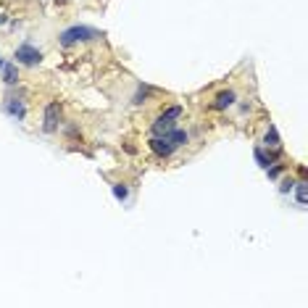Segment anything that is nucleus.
Wrapping results in <instances>:
<instances>
[{
  "instance_id": "nucleus-1",
  "label": "nucleus",
  "mask_w": 308,
  "mask_h": 308,
  "mask_svg": "<svg viewBox=\"0 0 308 308\" xmlns=\"http://www.w3.org/2000/svg\"><path fill=\"white\" fill-rule=\"evenodd\" d=\"M103 37V32L93 29V27H69L66 32H61V45L71 48L77 42H90V40H98Z\"/></svg>"
},
{
  "instance_id": "nucleus-2",
  "label": "nucleus",
  "mask_w": 308,
  "mask_h": 308,
  "mask_svg": "<svg viewBox=\"0 0 308 308\" xmlns=\"http://www.w3.org/2000/svg\"><path fill=\"white\" fill-rule=\"evenodd\" d=\"M61 119H63L61 105L58 103H48L45 116H42V129H45L48 135H53V132H58V126H61Z\"/></svg>"
},
{
  "instance_id": "nucleus-3",
  "label": "nucleus",
  "mask_w": 308,
  "mask_h": 308,
  "mask_svg": "<svg viewBox=\"0 0 308 308\" xmlns=\"http://www.w3.org/2000/svg\"><path fill=\"white\" fill-rule=\"evenodd\" d=\"M16 63H24V66H37L40 61H42V53L37 50V48H32L29 42H24V45H19L16 48Z\"/></svg>"
},
{
  "instance_id": "nucleus-4",
  "label": "nucleus",
  "mask_w": 308,
  "mask_h": 308,
  "mask_svg": "<svg viewBox=\"0 0 308 308\" xmlns=\"http://www.w3.org/2000/svg\"><path fill=\"white\" fill-rule=\"evenodd\" d=\"M150 150L153 153H156V156H161V158H166V156H171V153H174V145L164 137V135H156V137H150Z\"/></svg>"
},
{
  "instance_id": "nucleus-5",
  "label": "nucleus",
  "mask_w": 308,
  "mask_h": 308,
  "mask_svg": "<svg viewBox=\"0 0 308 308\" xmlns=\"http://www.w3.org/2000/svg\"><path fill=\"white\" fill-rule=\"evenodd\" d=\"M6 111L16 119V121H21V119H24L27 116V108H24V103H21V100H16V98H8L6 100Z\"/></svg>"
},
{
  "instance_id": "nucleus-6",
  "label": "nucleus",
  "mask_w": 308,
  "mask_h": 308,
  "mask_svg": "<svg viewBox=\"0 0 308 308\" xmlns=\"http://www.w3.org/2000/svg\"><path fill=\"white\" fill-rule=\"evenodd\" d=\"M234 100H237L234 90H224V93H219V95H216V100H213V108H216V111H224V108H229Z\"/></svg>"
},
{
  "instance_id": "nucleus-7",
  "label": "nucleus",
  "mask_w": 308,
  "mask_h": 308,
  "mask_svg": "<svg viewBox=\"0 0 308 308\" xmlns=\"http://www.w3.org/2000/svg\"><path fill=\"white\" fill-rule=\"evenodd\" d=\"M164 137H166L174 148H177V145H185V142H187V132H182V129H169Z\"/></svg>"
},
{
  "instance_id": "nucleus-8",
  "label": "nucleus",
  "mask_w": 308,
  "mask_h": 308,
  "mask_svg": "<svg viewBox=\"0 0 308 308\" xmlns=\"http://www.w3.org/2000/svg\"><path fill=\"white\" fill-rule=\"evenodd\" d=\"M3 82H6V84H16V82H19L16 63H3Z\"/></svg>"
},
{
  "instance_id": "nucleus-9",
  "label": "nucleus",
  "mask_w": 308,
  "mask_h": 308,
  "mask_svg": "<svg viewBox=\"0 0 308 308\" xmlns=\"http://www.w3.org/2000/svg\"><path fill=\"white\" fill-rule=\"evenodd\" d=\"M263 142H266L269 148H279V145H282V140H279V132H277V126H274V124H269V129H266V137H263Z\"/></svg>"
},
{
  "instance_id": "nucleus-10",
  "label": "nucleus",
  "mask_w": 308,
  "mask_h": 308,
  "mask_svg": "<svg viewBox=\"0 0 308 308\" xmlns=\"http://www.w3.org/2000/svg\"><path fill=\"white\" fill-rule=\"evenodd\" d=\"M169 129H174V121H166L164 116H158L153 121V135H166Z\"/></svg>"
},
{
  "instance_id": "nucleus-11",
  "label": "nucleus",
  "mask_w": 308,
  "mask_h": 308,
  "mask_svg": "<svg viewBox=\"0 0 308 308\" xmlns=\"http://www.w3.org/2000/svg\"><path fill=\"white\" fill-rule=\"evenodd\" d=\"M295 195H298V203L300 206H305V201H308V182L305 179H300V182H295Z\"/></svg>"
},
{
  "instance_id": "nucleus-12",
  "label": "nucleus",
  "mask_w": 308,
  "mask_h": 308,
  "mask_svg": "<svg viewBox=\"0 0 308 308\" xmlns=\"http://www.w3.org/2000/svg\"><path fill=\"white\" fill-rule=\"evenodd\" d=\"M253 156H256V164H258L261 169H269V166H271V156H266V153H263L261 148H256Z\"/></svg>"
},
{
  "instance_id": "nucleus-13",
  "label": "nucleus",
  "mask_w": 308,
  "mask_h": 308,
  "mask_svg": "<svg viewBox=\"0 0 308 308\" xmlns=\"http://www.w3.org/2000/svg\"><path fill=\"white\" fill-rule=\"evenodd\" d=\"M114 195H116V201H126L129 190H126L124 185H114Z\"/></svg>"
},
{
  "instance_id": "nucleus-14",
  "label": "nucleus",
  "mask_w": 308,
  "mask_h": 308,
  "mask_svg": "<svg viewBox=\"0 0 308 308\" xmlns=\"http://www.w3.org/2000/svg\"><path fill=\"white\" fill-rule=\"evenodd\" d=\"M293 187H295V182H293V179H284V182H282V187H279V190H282V192H290V190H293Z\"/></svg>"
},
{
  "instance_id": "nucleus-15",
  "label": "nucleus",
  "mask_w": 308,
  "mask_h": 308,
  "mask_svg": "<svg viewBox=\"0 0 308 308\" xmlns=\"http://www.w3.org/2000/svg\"><path fill=\"white\" fill-rule=\"evenodd\" d=\"M266 171H269V177H271V179H277V177H279V171H282V166H269Z\"/></svg>"
},
{
  "instance_id": "nucleus-16",
  "label": "nucleus",
  "mask_w": 308,
  "mask_h": 308,
  "mask_svg": "<svg viewBox=\"0 0 308 308\" xmlns=\"http://www.w3.org/2000/svg\"><path fill=\"white\" fill-rule=\"evenodd\" d=\"M6 21H8V16H6V13H0V24H6Z\"/></svg>"
},
{
  "instance_id": "nucleus-17",
  "label": "nucleus",
  "mask_w": 308,
  "mask_h": 308,
  "mask_svg": "<svg viewBox=\"0 0 308 308\" xmlns=\"http://www.w3.org/2000/svg\"><path fill=\"white\" fill-rule=\"evenodd\" d=\"M3 63H6V61H3V58H0V69H3Z\"/></svg>"
}]
</instances>
